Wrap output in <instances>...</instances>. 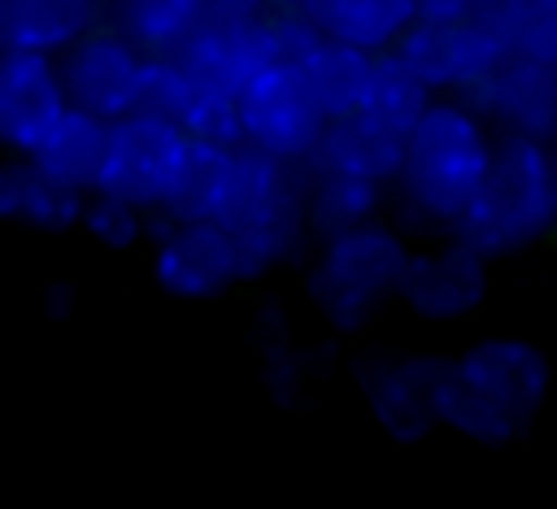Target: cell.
<instances>
[{"label":"cell","instance_id":"obj_1","mask_svg":"<svg viewBox=\"0 0 557 509\" xmlns=\"http://www.w3.org/2000/svg\"><path fill=\"white\" fill-rule=\"evenodd\" d=\"M548 392V357L522 335L470 344L448 361L440 387V422L474 444H513L531 431Z\"/></svg>","mask_w":557,"mask_h":509},{"label":"cell","instance_id":"obj_2","mask_svg":"<svg viewBox=\"0 0 557 509\" xmlns=\"http://www.w3.org/2000/svg\"><path fill=\"white\" fill-rule=\"evenodd\" d=\"M492 152L496 139L466 100H431L405 135V165L396 178L409 213L457 231L492 170Z\"/></svg>","mask_w":557,"mask_h":509},{"label":"cell","instance_id":"obj_3","mask_svg":"<svg viewBox=\"0 0 557 509\" xmlns=\"http://www.w3.org/2000/svg\"><path fill=\"white\" fill-rule=\"evenodd\" d=\"M213 222L235 239L244 278L287 261L305 226V165L274 161L248 144L231 148V170L222 183V200L213 209Z\"/></svg>","mask_w":557,"mask_h":509},{"label":"cell","instance_id":"obj_4","mask_svg":"<svg viewBox=\"0 0 557 509\" xmlns=\"http://www.w3.org/2000/svg\"><path fill=\"white\" fill-rule=\"evenodd\" d=\"M557 226V183L548 165V144L535 139H496L492 170L457 222L453 239L470 244L479 257H505Z\"/></svg>","mask_w":557,"mask_h":509},{"label":"cell","instance_id":"obj_5","mask_svg":"<svg viewBox=\"0 0 557 509\" xmlns=\"http://www.w3.org/2000/svg\"><path fill=\"white\" fill-rule=\"evenodd\" d=\"M405 265V239L383 222H366L322 244V257L309 274V296L335 331H357L392 296H400Z\"/></svg>","mask_w":557,"mask_h":509},{"label":"cell","instance_id":"obj_6","mask_svg":"<svg viewBox=\"0 0 557 509\" xmlns=\"http://www.w3.org/2000/svg\"><path fill=\"white\" fill-rule=\"evenodd\" d=\"M392 52L426 91H453L466 100L509 57V44L496 22L474 9L466 17H418Z\"/></svg>","mask_w":557,"mask_h":509},{"label":"cell","instance_id":"obj_7","mask_svg":"<svg viewBox=\"0 0 557 509\" xmlns=\"http://www.w3.org/2000/svg\"><path fill=\"white\" fill-rule=\"evenodd\" d=\"M191 135L174 122L148 117V113H126L109 126V161L100 174L104 196L131 200L135 209H165L183 157H187Z\"/></svg>","mask_w":557,"mask_h":509},{"label":"cell","instance_id":"obj_8","mask_svg":"<svg viewBox=\"0 0 557 509\" xmlns=\"http://www.w3.org/2000/svg\"><path fill=\"white\" fill-rule=\"evenodd\" d=\"M239 126L248 148L305 165L326 131V117L318 113L300 70H261L239 87Z\"/></svg>","mask_w":557,"mask_h":509},{"label":"cell","instance_id":"obj_9","mask_svg":"<svg viewBox=\"0 0 557 509\" xmlns=\"http://www.w3.org/2000/svg\"><path fill=\"white\" fill-rule=\"evenodd\" d=\"M139 74H144V52L113 26H96L74 48L61 52V83L70 104L104 122L135 113Z\"/></svg>","mask_w":557,"mask_h":509},{"label":"cell","instance_id":"obj_10","mask_svg":"<svg viewBox=\"0 0 557 509\" xmlns=\"http://www.w3.org/2000/svg\"><path fill=\"white\" fill-rule=\"evenodd\" d=\"M466 104L487 126H500V135L509 139H535V144L557 139V70L553 65L509 52L466 96Z\"/></svg>","mask_w":557,"mask_h":509},{"label":"cell","instance_id":"obj_11","mask_svg":"<svg viewBox=\"0 0 557 509\" xmlns=\"http://www.w3.org/2000/svg\"><path fill=\"white\" fill-rule=\"evenodd\" d=\"M70 109L61 65L44 52L4 48L0 57V148L35 152L57 117Z\"/></svg>","mask_w":557,"mask_h":509},{"label":"cell","instance_id":"obj_12","mask_svg":"<svg viewBox=\"0 0 557 509\" xmlns=\"http://www.w3.org/2000/svg\"><path fill=\"white\" fill-rule=\"evenodd\" d=\"M157 278L170 296L209 300L244 278V261L218 222H170L157 244Z\"/></svg>","mask_w":557,"mask_h":509},{"label":"cell","instance_id":"obj_13","mask_svg":"<svg viewBox=\"0 0 557 509\" xmlns=\"http://www.w3.org/2000/svg\"><path fill=\"white\" fill-rule=\"evenodd\" d=\"M487 296V257H479L470 244L448 239L426 252H409L405 278H400V300L431 322L466 318L479 309Z\"/></svg>","mask_w":557,"mask_h":509},{"label":"cell","instance_id":"obj_14","mask_svg":"<svg viewBox=\"0 0 557 509\" xmlns=\"http://www.w3.org/2000/svg\"><path fill=\"white\" fill-rule=\"evenodd\" d=\"M444 357H392L366 378V400L374 422L400 439L413 444L440 422V387H444Z\"/></svg>","mask_w":557,"mask_h":509},{"label":"cell","instance_id":"obj_15","mask_svg":"<svg viewBox=\"0 0 557 509\" xmlns=\"http://www.w3.org/2000/svg\"><path fill=\"white\" fill-rule=\"evenodd\" d=\"M305 165L335 170V174H348V178L387 187V183L400 178L405 135L383 131V126H374L361 113H348V117L326 122V131H322V139H318V148H313V157Z\"/></svg>","mask_w":557,"mask_h":509},{"label":"cell","instance_id":"obj_16","mask_svg":"<svg viewBox=\"0 0 557 509\" xmlns=\"http://www.w3.org/2000/svg\"><path fill=\"white\" fill-rule=\"evenodd\" d=\"M109 126L113 122L70 104L57 117V126L44 135V144L30 152V161L48 178H57L74 191H96L100 174H104V161H109Z\"/></svg>","mask_w":557,"mask_h":509},{"label":"cell","instance_id":"obj_17","mask_svg":"<svg viewBox=\"0 0 557 509\" xmlns=\"http://www.w3.org/2000/svg\"><path fill=\"white\" fill-rule=\"evenodd\" d=\"M100 0H0V30L9 48L57 57L96 30Z\"/></svg>","mask_w":557,"mask_h":509},{"label":"cell","instance_id":"obj_18","mask_svg":"<svg viewBox=\"0 0 557 509\" xmlns=\"http://www.w3.org/2000/svg\"><path fill=\"white\" fill-rule=\"evenodd\" d=\"M370 70H374V57L370 52H361V48H352L344 39L322 35L318 48L309 52V61L300 65V78H305L318 113L326 122H335V117H348V113L361 109Z\"/></svg>","mask_w":557,"mask_h":509},{"label":"cell","instance_id":"obj_19","mask_svg":"<svg viewBox=\"0 0 557 509\" xmlns=\"http://www.w3.org/2000/svg\"><path fill=\"white\" fill-rule=\"evenodd\" d=\"M205 22V0H113V30L144 57H178Z\"/></svg>","mask_w":557,"mask_h":509},{"label":"cell","instance_id":"obj_20","mask_svg":"<svg viewBox=\"0 0 557 509\" xmlns=\"http://www.w3.org/2000/svg\"><path fill=\"white\" fill-rule=\"evenodd\" d=\"M413 22H418V0H326L318 13L322 35L344 39L370 57L392 52Z\"/></svg>","mask_w":557,"mask_h":509},{"label":"cell","instance_id":"obj_21","mask_svg":"<svg viewBox=\"0 0 557 509\" xmlns=\"http://www.w3.org/2000/svg\"><path fill=\"white\" fill-rule=\"evenodd\" d=\"M379 191L383 187H374V183L305 165V226H309V235L335 239L344 231H357V226L374 222Z\"/></svg>","mask_w":557,"mask_h":509},{"label":"cell","instance_id":"obj_22","mask_svg":"<svg viewBox=\"0 0 557 509\" xmlns=\"http://www.w3.org/2000/svg\"><path fill=\"white\" fill-rule=\"evenodd\" d=\"M426 104H431V91H426V87L396 61V52H379L357 113L370 117V122L383 126V131L409 135L413 122L426 113Z\"/></svg>","mask_w":557,"mask_h":509},{"label":"cell","instance_id":"obj_23","mask_svg":"<svg viewBox=\"0 0 557 509\" xmlns=\"http://www.w3.org/2000/svg\"><path fill=\"white\" fill-rule=\"evenodd\" d=\"M226 170H231V148L191 139L187 157H183V170H178V183H174V191H170L161 213L170 222H213Z\"/></svg>","mask_w":557,"mask_h":509},{"label":"cell","instance_id":"obj_24","mask_svg":"<svg viewBox=\"0 0 557 509\" xmlns=\"http://www.w3.org/2000/svg\"><path fill=\"white\" fill-rule=\"evenodd\" d=\"M483 13L505 35L509 52L557 70V4L548 0H492Z\"/></svg>","mask_w":557,"mask_h":509},{"label":"cell","instance_id":"obj_25","mask_svg":"<svg viewBox=\"0 0 557 509\" xmlns=\"http://www.w3.org/2000/svg\"><path fill=\"white\" fill-rule=\"evenodd\" d=\"M83 191L48 178L35 161H22V191H17V222L39 231H65L83 218Z\"/></svg>","mask_w":557,"mask_h":509},{"label":"cell","instance_id":"obj_26","mask_svg":"<svg viewBox=\"0 0 557 509\" xmlns=\"http://www.w3.org/2000/svg\"><path fill=\"white\" fill-rule=\"evenodd\" d=\"M187 100H191V74L174 57H144L135 113H148V117H161V122L183 126Z\"/></svg>","mask_w":557,"mask_h":509},{"label":"cell","instance_id":"obj_27","mask_svg":"<svg viewBox=\"0 0 557 509\" xmlns=\"http://www.w3.org/2000/svg\"><path fill=\"white\" fill-rule=\"evenodd\" d=\"M83 222L109 248H126V244H135L144 235V209H135L131 200L104 196V191H96V200L83 209Z\"/></svg>","mask_w":557,"mask_h":509},{"label":"cell","instance_id":"obj_28","mask_svg":"<svg viewBox=\"0 0 557 509\" xmlns=\"http://www.w3.org/2000/svg\"><path fill=\"white\" fill-rule=\"evenodd\" d=\"M274 9V0H205L209 22H226V26H244V22H261Z\"/></svg>","mask_w":557,"mask_h":509},{"label":"cell","instance_id":"obj_29","mask_svg":"<svg viewBox=\"0 0 557 509\" xmlns=\"http://www.w3.org/2000/svg\"><path fill=\"white\" fill-rule=\"evenodd\" d=\"M17 191H22V161H0V222L17 218Z\"/></svg>","mask_w":557,"mask_h":509},{"label":"cell","instance_id":"obj_30","mask_svg":"<svg viewBox=\"0 0 557 509\" xmlns=\"http://www.w3.org/2000/svg\"><path fill=\"white\" fill-rule=\"evenodd\" d=\"M322 4H326V0H274V9H292V13H305L309 22H318Z\"/></svg>","mask_w":557,"mask_h":509},{"label":"cell","instance_id":"obj_31","mask_svg":"<svg viewBox=\"0 0 557 509\" xmlns=\"http://www.w3.org/2000/svg\"><path fill=\"white\" fill-rule=\"evenodd\" d=\"M548 165H553V183H557V139L548 144Z\"/></svg>","mask_w":557,"mask_h":509},{"label":"cell","instance_id":"obj_32","mask_svg":"<svg viewBox=\"0 0 557 509\" xmlns=\"http://www.w3.org/2000/svg\"><path fill=\"white\" fill-rule=\"evenodd\" d=\"M4 48H9V44H4V30H0V57H4Z\"/></svg>","mask_w":557,"mask_h":509},{"label":"cell","instance_id":"obj_33","mask_svg":"<svg viewBox=\"0 0 557 509\" xmlns=\"http://www.w3.org/2000/svg\"><path fill=\"white\" fill-rule=\"evenodd\" d=\"M479 4H492V0H479Z\"/></svg>","mask_w":557,"mask_h":509},{"label":"cell","instance_id":"obj_34","mask_svg":"<svg viewBox=\"0 0 557 509\" xmlns=\"http://www.w3.org/2000/svg\"><path fill=\"white\" fill-rule=\"evenodd\" d=\"M548 4H557V0H548Z\"/></svg>","mask_w":557,"mask_h":509}]
</instances>
